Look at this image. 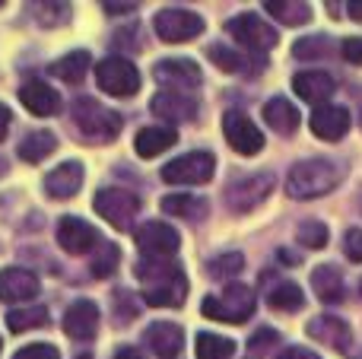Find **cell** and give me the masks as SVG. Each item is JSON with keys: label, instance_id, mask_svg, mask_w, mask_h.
<instances>
[{"label": "cell", "instance_id": "obj_1", "mask_svg": "<svg viewBox=\"0 0 362 359\" xmlns=\"http://www.w3.org/2000/svg\"><path fill=\"white\" fill-rule=\"evenodd\" d=\"M137 280L144 283V302L153 305V309H172V305L185 302L187 296V277L178 264H165V261H156V258H146L134 267Z\"/></svg>", "mask_w": 362, "mask_h": 359}, {"label": "cell", "instance_id": "obj_2", "mask_svg": "<svg viewBox=\"0 0 362 359\" xmlns=\"http://www.w3.org/2000/svg\"><path fill=\"white\" fill-rule=\"evenodd\" d=\"M340 175L344 172L337 169L327 159H308V163H299L286 178V191L296 201H312V197H325L337 188Z\"/></svg>", "mask_w": 362, "mask_h": 359}, {"label": "cell", "instance_id": "obj_3", "mask_svg": "<svg viewBox=\"0 0 362 359\" xmlns=\"http://www.w3.org/2000/svg\"><path fill=\"white\" fill-rule=\"evenodd\" d=\"M200 312H204V318H210V322L242 324L245 318L255 312V293L242 283L226 286L219 296H206L204 305H200Z\"/></svg>", "mask_w": 362, "mask_h": 359}, {"label": "cell", "instance_id": "obj_4", "mask_svg": "<svg viewBox=\"0 0 362 359\" xmlns=\"http://www.w3.org/2000/svg\"><path fill=\"white\" fill-rule=\"evenodd\" d=\"M74 121L89 140H99V143H112V140L121 134V124H124L121 114L108 112V108H102L99 102H93V99L76 102L74 105Z\"/></svg>", "mask_w": 362, "mask_h": 359}, {"label": "cell", "instance_id": "obj_5", "mask_svg": "<svg viewBox=\"0 0 362 359\" xmlns=\"http://www.w3.org/2000/svg\"><path fill=\"white\" fill-rule=\"evenodd\" d=\"M95 83L115 99H131L140 89V70L127 57H105L95 64Z\"/></svg>", "mask_w": 362, "mask_h": 359}, {"label": "cell", "instance_id": "obj_6", "mask_svg": "<svg viewBox=\"0 0 362 359\" xmlns=\"http://www.w3.org/2000/svg\"><path fill=\"white\" fill-rule=\"evenodd\" d=\"M153 29L163 42L169 45H181V42H191L204 32V16L191 10H181V6H165V10L156 13L153 19Z\"/></svg>", "mask_w": 362, "mask_h": 359}, {"label": "cell", "instance_id": "obj_7", "mask_svg": "<svg viewBox=\"0 0 362 359\" xmlns=\"http://www.w3.org/2000/svg\"><path fill=\"white\" fill-rule=\"evenodd\" d=\"M93 207H95V213L105 216L115 229H127L134 223V216L140 213V197L124 188H102V191H95Z\"/></svg>", "mask_w": 362, "mask_h": 359}, {"label": "cell", "instance_id": "obj_8", "mask_svg": "<svg viewBox=\"0 0 362 359\" xmlns=\"http://www.w3.org/2000/svg\"><path fill=\"white\" fill-rule=\"evenodd\" d=\"M213 169H216L213 153L194 150V153H185V156L172 159V163L163 169V178L172 184H204L213 178Z\"/></svg>", "mask_w": 362, "mask_h": 359}, {"label": "cell", "instance_id": "obj_9", "mask_svg": "<svg viewBox=\"0 0 362 359\" xmlns=\"http://www.w3.org/2000/svg\"><path fill=\"white\" fill-rule=\"evenodd\" d=\"M226 32H229L238 45H245L248 51H270L276 42H280L274 25H267L261 16H255V13H242V16L229 19V23H226Z\"/></svg>", "mask_w": 362, "mask_h": 359}, {"label": "cell", "instance_id": "obj_10", "mask_svg": "<svg viewBox=\"0 0 362 359\" xmlns=\"http://www.w3.org/2000/svg\"><path fill=\"white\" fill-rule=\"evenodd\" d=\"M223 134L229 140V146L242 156H255L264 150V134L257 131V124L242 112H226L223 114Z\"/></svg>", "mask_w": 362, "mask_h": 359}, {"label": "cell", "instance_id": "obj_11", "mask_svg": "<svg viewBox=\"0 0 362 359\" xmlns=\"http://www.w3.org/2000/svg\"><path fill=\"white\" fill-rule=\"evenodd\" d=\"M134 242H137L140 252H146L150 258H165V254H175L181 245V235L178 229H172L169 223H159L150 220L134 233Z\"/></svg>", "mask_w": 362, "mask_h": 359}, {"label": "cell", "instance_id": "obj_12", "mask_svg": "<svg viewBox=\"0 0 362 359\" xmlns=\"http://www.w3.org/2000/svg\"><path fill=\"white\" fill-rule=\"evenodd\" d=\"M270 191H274V175H248V178H242V182L229 184L226 201H229V207L235 210V213H248V210L261 207V204L267 201Z\"/></svg>", "mask_w": 362, "mask_h": 359}, {"label": "cell", "instance_id": "obj_13", "mask_svg": "<svg viewBox=\"0 0 362 359\" xmlns=\"http://www.w3.org/2000/svg\"><path fill=\"white\" fill-rule=\"evenodd\" d=\"M57 242H61V248L70 254H86V252H93V248H99L102 235L95 233V226H89L80 216H64L61 226H57Z\"/></svg>", "mask_w": 362, "mask_h": 359}, {"label": "cell", "instance_id": "obj_14", "mask_svg": "<svg viewBox=\"0 0 362 359\" xmlns=\"http://www.w3.org/2000/svg\"><path fill=\"white\" fill-rule=\"evenodd\" d=\"M153 76L165 86V93H181V89H191L200 83V67L187 57H175V61H159Z\"/></svg>", "mask_w": 362, "mask_h": 359}, {"label": "cell", "instance_id": "obj_15", "mask_svg": "<svg viewBox=\"0 0 362 359\" xmlns=\"http://www.w3.org/2000/svg\"><path fill=\"white\" fill-rule=\"evenodd\" d=\"M38 296V277L23 267H6L0 271V299L4 302H29Z\"/></svg>", "mask_w": 362, "mask_h": 359}, {"label": "cell", "instance_id": "obj_16", "mask_svg": "<svg viewBox=\"0 0 362 359\" xmlns=\"http://www.w3.org/2000/svg\"><path fill=\"white\" fill-rule=\"evenodd\" d=\"M95 331H99V309L89 299L70 305L64 315V334L74 341H89V337H95Z\"/></svg>", "mask_w": 362, "mask_h": 359}, {"label": "cell", "instance_id": "obj_17", "mask_svg": "<svg viewBox=\"0 0 362 359\" xmlns=\"http://www.w3.org/2000/svg\"><path fill=\"white\" fill-rule=\"evenodd\" d=\"M350 131V112L340 105H321L312 112V134L321 140H340Z\"/></svg>", "mask_w": 362, "mask_h": 359}, {"label": "cell", "instance_id": "obj_18", "mask_svg": "<svg viewBox=\"0 0 362 359\" xmlns=\"http://www.w3.org/2000/svg\"><path fill=\"white\" fill-rule=\"evenodd\" d=\"M83 184V165L80 163H61L57 169H51L45 175V191H48L54 201H67L80 191Z\"/></svg>", "mask_w": 362, "mask_h": 359}, {"label": "cell", "instance_id": "obj_19", "mask_svg": "<svg viewBox=\"0 0 362 359\" xmlns=\"http://www.w3.org/2000/svg\"><path fill=\"white\" fill-rule=\"evenodd\" d=\"M146 343L159 359H175L181 353V343H185V334H181L178 324L172 322H156L146 328Z\"/></svg>", "mask_w": 362, "mask_h": 359}, {"label": "cell", "instance_id": "obj_20", "mask_svg": "<svg viewBox=\"0 0 362 359\" xmlns=\"http://www.w3.org/2000/svg\"><path fill=\"white\" fill-rule=\"evenodd\" d=\"M293 89H296V95H299V99L318 105V102L331 99L337 86H334V76L331 73H321V70H305V73H296Z\"/></svg>", "mask_w": 362, "mask_h": 359}, {"label": "cell", "instance_id": "obj_21", "mask_svg": "<svg viewBox=\"0 0 362 359\" xmlns=\"http://www.w3.org/2000/svg\"><path fill=\"white\" fill-rule=\"evenodd\" d=\"M308 337H315V341L340 350V353L350 350V341H353L346 322H340V318H334V315H321V318H315V322H308Z\"/></svg>", "mask_w": 362, "mask_h": 359}, {"label": "cell", "instance_id": "obj_22", "mask_svg": "<svg viewBox=\"0 0 362 359\" xmlns=\"http://www.w3.org/2000/svg\"><path fill=\"white\" fill-rule=\"evenodd\" d=\"M19 102H23V105L29 108L32 114H38V118H45V114H54L57 108H61V99H57V93L48 86V83H42V80H29L25 86H19Z\"/></svg>", "mask_w": 362, "mask_h": 359}, {"label": "cell", "instance_id": "obj_23", "mask_svg": "<svg viewBox=\"0 0 362 359\" xmlns=\"http://www.w3.org/2000/svg\"><path fill=\"white\" fill-rule=\"evenodd\" d=\"M153 114H159V118H175V121H191L194 114H197V99H191V95L185 93H159L156 99H153Z\"/></svg>", "mask_w": 362, "mask_h": 359}, {"label": "cell", "instance_id": "obj_24", "mask_svg": "<svg viewBox=\"0 0 362 359\" xmlns=\"http://www.w3.org/2000/svg\"><path fill=\"white\" fill-rule=\"evenodd\" d=\"M175 143H178L175 127H144V131L137 134V140H134V150H137V156L153 159V156H159V153L172 150Z\"/></svg>", "mask_w": 362, "mask_h": 359}, {"label": "cell", "instance_id": "obj_25", "mask_svg": "<svg viewBox=\"0 0 362 359\" xmlns=\"http://www.w3.org/2000/svg\"><path fill=\"white\" fill-rule=\"evenodd\" d=\"M312 290L318 293L321 302H344V277L331 264H321L312 271Z\"/></svg>", "mask_w": 362, "mask_h": 359}, {"label": "cell", "instance_id": "obj_26", "mask_svg": "<svg viewBox=\"0 0 362 359\" xmlns=\"http://www.w3.org/2000/svg\"><path fill=\"white\" fill-rule=\"evenodd\" d=\"M264 121H267L276 134H293L296 127H299V112H296V105L286 102L283 95H274V99L264 105Z\"/></svg>", "mask_w": 362, "mask_h": 359}, {"label": "cell", "instance_id": "obj_27", "mask_svg": "<svg viewBox=\"0 0 362 359\" xmlns=\"http://www.w3.org/2000/svg\"><path fill=\"white\" fill-rule=\"evenodd\" d=\"M54 150H57V140H54V134H48V131H35L25 140H19V159H25V163H42V159L51 156Z\"/></svg>", "mask_w": 362, "mask_h": 359}, {"label": "cell", "instance_id": "obj_28", "mask_svg": "<svg viewBox=\"0 0 362 359\" xmlns=\"http://www.w3.org/2000/svg\"><path fill=\"white\" fill-rule=\"evenodd\" d=\"M89 64H93V57L86 51H74V54L61 57L57 64H51V73L61 76L64 83H83V76L89 73Z\"/></svg>", "mask_w": 362, "mask_h": 359}, {"label": "cell", "instance_id": "obj_29", "mask_svg": "<svg viewBox=\"0 0 362 359\" xmlns=\"http://www.w3.org/2000/svg\"><path fill=\"white\" fill-rule=\"evenodd\" d=\"M264 10L274 13V16L280 19V23H286V25H305L308 19H312V6L296 4V0H267Z\"/></svg>", "mask_w": 362, "mask_h": 359}, {"label": "cell", "instance_id": "obj_30", "mask_svg": "<svg viewBox=\"0 0 362 359\" xmlns=\"http://www.w3.org/2000/svg\"><path fill=\"white\" fill-rule=\"evenodd\" d=\"M118 264H121L118 245H115V242H105V239H102L99 248H95V254H93L89 273H93V277H99V280H105V277H112V273L118 271Z\"/></svg>", "mask_w": 362, "mask_h": 359}, {"label": "cell", "instance_id": "obj_31", "mask_svg": "<svg viewBox=\"0 0 362 359\" xmlns=\"http://www.w3.org/2000/svg\"><path fill=\"white\" fill-rule=\"evenodd\" d=\"M194 350H197V359H229L235 353V343L219 334H197Z\"/></svg>", "mask_w": 362, "mask_h": 359}, {"label": "cell", "instance_id": "obj_32", "mask_svg": "<svg viewBox=\"0 0 362 359\" xmlns=\"http://www.w3.org/2000/svg\"><path fill=\"white\" fill-rule=\"evenodd\" d=\"M163 210L169 216H185V220H197V216L206 213V204L197 201L191 194H172V197H163Z\"/></svg>", "mask_w": 362, "mask_h": 359}, {"label": "cell", "instance_id": "obj_33", "mask_svg": "<svg viewBox=\"0 0 362 359\" xmlns=\"http://www.w3.org/2000/svg\"><path fill=\"white\" fill-rule=\"evenodd\" d=\"M267 302H270V309H276V312H299L305 296H302V290L296 283H280L267 293Z\"/></svg>", "mask_w": 362, "mask_h": 359}, {"label": "cell", "instance_id": "obj_34", "mask_svg": "<svg viewBox=\"0 0 362 359\" xmlns=\"http://www.w3.org/2000/svg\"><path fill=\"white\" fill-rule=\"evenodd\" d=\"M42 324H48V312H45L42 305H35V309H16L6 315V328H10L13 334H25V331L42 328Z\"/></svg>", "mask_w": 362, "mask_h": 359}, {"label": "cell", "instance_id": "obj_35", "mask_svg": "<svg viewBox=\"0 0 362 359\" xmlns=\"http://www.w3.org/2000/svg\"><path fill=\"white\" fill-rule=\"evenodd\" d=\"M210 57L216 61L219 70H226V73H251V70H261V67H251V61L245 54H235V51H229L226 45H213L210 48Z\"/></svg>", "mask_w": 362, "mask_h": 359}, {"label": "cell", "instance_id": "obj_36", "mask_svg": "<svg viewBox=\"0 0 362 359\" xmlns=\"http://www.w3.org/2000/svg\"><path fill=\"white\" fill-rule=\"evenodd\" d=\"M296 239L302 242L305 248H325L327 245V226L318 220H308L299 226V233H296Z\"/></svg>", "mask_w": 362, "mask_h": 359}, {"label": "cell", "instance_id": "obj_37", "mask_svg": "<svg viewBox=\"0 0 362 359\" xmlns=\"http://www.w3.org/2000/svg\"><path fill=\"white\" fill-rule=\"evenodd\" d=\"M206 267H210V277H235L245 267V258L242 254H223V258H213Z\"/></svg>", "mask_w": 362, "mask_h": 359}, {"label": "cell", "instance_id": "obj_38", "mask_svg": "<svg viewBox=\"0 0 362 359\" xmlns=\"http://www.w3.org/2000/svg\"><path fill=\"white\" fill-rule=\"evenodd\" d=\"M296 57H321V54H327V38L325 35H315V38H305V42H299L296 45Z\"/></svg>", "mask_w": 362, "mask_h": 359}, {"label": "cell", "instance_id": "obj_39", "mask_svg": "<svg viewBox=\"0 0 362 359\" xmlns=\"http://www.w3.org/2000/svg\"><path fill=\"white\" fill-rule=\"evenodd\" d=\"M38 19H42L45 25H61V23H67L70 19V6L67 4H45Z\"/></svg>", "mask_w": 362, "mask_h": 359}, {"label": "cell", "instance_id": "obj_40", "mask_svg": "<svg viewBox=\"0 0 362 359\" xmlns=\"http://www.w3.org/2000/svg\"><path fill=\"white\" fill-rule=\"evenodd\" d=\"M13 359H61L54 347H48V343H29V347H23Z\"/></svg>", "mask_w": 362, "mask_h": 359}, {"label": "cell", "instance_id": "obj_41", "mask_svg": "<svg viewBox=\"0 0 362 359\" xmlns=\"http://www.w3.org/2000/svg\"><path fill=\"white\" fill-rule=\"evenodd\" d=\"M344 252L350 261L362 264V229H350V233L344 235Z\"/></svg>", "mask_w": 362, "mask_h": 359}, {"label": "cell", "instance_id": "obj_42", "mask_svg": "<svg viewBox=\"0 0 362 359\" xmlns=\"http://www.w3.org/2000/svg\"><path fill=\"white\" fill-rule=\"evenodd\" d=\"M340 54H344L350 64L362 67V38H344V45H340Z\"/></svg>", "mask_w": 362, "mask_h": 359}, {"label": "cell", "instance_id": "obj_43", "mask_svg": "<svg viewBox=\"0 0 362 359\" xmlns=\"http://www.w3.org/2000/svg\"><path fill=\"white\" fill-rule=\"evenodd\" d=\"M270 341H276V334H274V331H257V334L251 337V347H255V350H264Z\"/></svg>", "mask_w": 362, "mask_h": 359}, {"label": "cell", "instance_id": "obj_44", "mask_svg": "<svg viewBox=\"0 0 362 359\" xmlns=\"http://www.w3.org/2000/svg\"><path fill=\"white\" fill-rule=\"evenodd\" d=\"M280 359H321V356H315L312 350H305V347H293V350H286Z\"/></svg>", "mask_w": 362, "mask_h": 359}, {"label": "cell", "instance_id": "obj_45", "mask_svg": "<svg viewBox=\"0 0 362 359\" xmlns=\"http://www.w3.org/2000/svg\"><path fill=\"white\" fill-rule=\"evenodd\" d=\"M105 6L108 13H131V10H137V4H112V0H105Z\"/></svg>", "mask_w": 362, "mask_h": 359}, {"label": "cell", "instance_id": "obj_46", "mask_svg": "<svg viewBox=\"0 0 362 359\" xmlns=\"http://www.w3.org/2000/svg\"><path fill=\"white\" fill-rule=\"evenodd\" d=\"M6 131H10V108L0 105V140L6 137Z\"/></svg>", "mask_w": 362, "mask_h": 359}, {"label": "cell", "instance_id": "obj_47", "mask_svg": "<svg viewBox=\"0 0 362 359\" xmlns=\"http://www.w3.org/2000/svg\"><path fill=\"white\" fill-rule=\"evenodd\" d=\"M112 359H140V353H137V350H134V347H121V350H118V353H115Z\"/></svg>", "mask_w": 362, "mask_h": 359}, {"label": "cell", "instance_id": "obj_48", "mask_svg": "<svg viewBox=\"0 0 362 359\" xmlns=\"http://www.w3.org/2000/svg\"><path fill=\"white\" fill-rule=\"evenodd\" d=\"M350 16H353V19H359V23H362V4H350Z\"/></svg>", "mask_w": 362, "mask_h": 359}, {"label": "cell", "instance_id": "obj_49", "mask_svg": "<svg viewBox=\"0 0 362 359\" xmlns=\"http://www.w3.org/2000/svg\"><path fill=\"white\" fill-rule=\"evenodd\" d=\"M0 175H6V163H4V159H0Z\"/></svg>", "mask_w": 362, "mask_h": 359}, {"label": "cell", "instance_id": "obj_50", "mask_svg": "<svg viewBox=\"0 0 362 359\" xmlns=\"http://www.w3.org/2000/svg\"><path fill=\"white\" fill-rule=\"evenodd\" d=\"M80 359H89V356H80Z\"/></svg>", "mask_w": 362, "mask_h": 359}, {"label": "cell", "instance_id": "obj_51", "mask_svg": "<svg viewBox=\"0 0 362 359\" xmlns=\"http://www.w3.org/2000/svg\"><path fill=\"white\" fill-rule=\"evenodd\" d=\"M0 6H4V0H0Z\"/></svg>", "mask_w": 362, "mask_h": 359}]
</instances>
